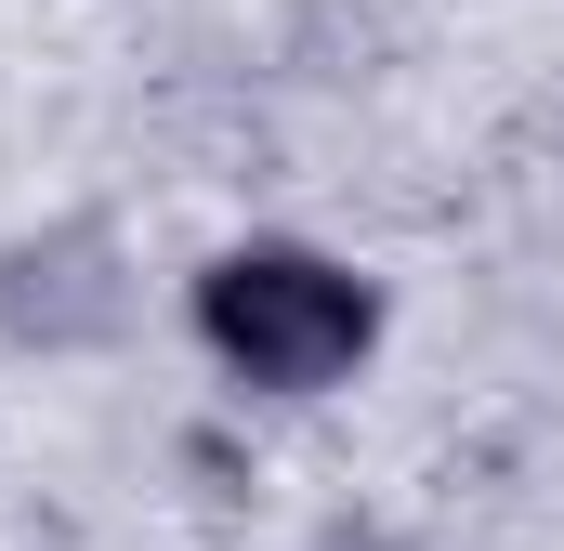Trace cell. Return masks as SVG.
<instances>
[{
	"label": "cell",
	"instance_id": "6da1fadb",
	"mask_svg": "<svg viewBox=\"0 0 564 551\" xmlns=\"http://www.w3.org/2000/svg\"><path fill=\"white\" fill-rule=\"evenodd\" d=\"M210 328H224L263 381H328V368L355 355L368 302H355L341 276H315V263H237L224 302H210Z\"/></svg>",
	"mask_w": 564,
	"mask_h": 551
}]
</instances>
